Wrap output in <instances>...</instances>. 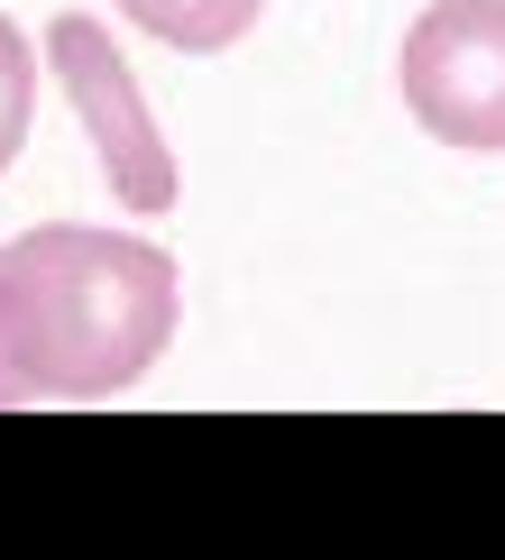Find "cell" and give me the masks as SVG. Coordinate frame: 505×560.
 <instances>
[{"label":"cell","instance_id":"6da1fadb","mask_svg":"<svg viewBox=\"0 0 505 560\" xmlns=\"http://www.w3.org/2000/svg\"><path fill=\"white\" fill-rule=\"evenodd\" d=\"M0 303L37 405H102L166 359L184 276L156 240L92 221H46L0 240Z\"/></svg>","mask_w":505,"mask_h":560},{"label":"cell","instance_id":"7a4b0ae2","mask_svg":"<svg viewBox=\"0 0 505 560\" xmlns=\"http://www.w3.org/2000/svg\"><path fill=\"white\" fill-rule=\"evenodd\" d=\"M46 74L64 83V102H74L92 156H102V175H110V194H120L138 221L175 212V194H184L175 148H166V129H156V110H148V92H138L129 56L110 46V28L92 10H56V19H46Z\"/></svg>","mask_w":505,"mask_h":560},{"label":"cell","instance_id":"3957f363","mask_svg":"<svg viewBox=\"0 0 505 560\" xmlns=\"http://www.w3.org/2000/svg\"><path fill=\"white\" fill-rule=\"evenodd\" d=\"M396 92L442 148L505 156V0H432L396 46Z\"/></svg>","mask_w":505,"mask_h":560},{"label":"cell","instance_id":"277c9868","mask_svg":"<svg viewBox=\"0 0 505 560\" xmlns=\"http://www.w3.org/2000/svg\"><path fill=\"white\" fill-rule=\"evenodd\" d=\"M110 10L129 28H148L156 46H175V56H221V46H239L258 28L267 0H110Z\"/></svg>","mask_w":505,"mask_h":560},{"label":"cell","instance_id":"5b68a950","mask_svg":"<svg viewBox=\"0 0 505 560\" xmlns=\"http://www.w3.org/2000/svg\"><path fill=\"white\" fill-rule=\"evenodd\" d=\"M28 120H37V46H28V28H19L10 10H0V175L28 148Z\"/></svg>","mask_w":505,"mask_h":560},{"label":"cell","instance_id":"8992f818","mask_svg":"<svg viewBox=\"0 0 505 560\" xmlns=\"http://www.w3.org/2000/svg\"><path fill=\"white\" fill-rule=\"evenodd\" d=\"M10 405H37V395H28V368H19V340H10V303H0V413Z\"/></svg>","mask_w":505,"mask_h":560}]
</instances>
